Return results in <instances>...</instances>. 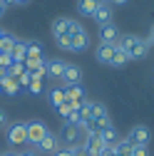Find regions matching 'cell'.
Wrapping results in <instances>:
<instances>
[{
  "label": "cell",
  "mask_w": 154,
  "mask_h": 156,
  "mask_svg": "<svg viewBox=\"0 0 154 156\" xmlns=\"http://www.w3.org/2000/svg\"><path fill=\"white\" fill-rule=\"evenodd\" d=\"M5 74H8L5 69H3V72H0V89H3V80H5Z\"/></svg>",
  "instance_id": "40"
},
{
  "label": "cell",
  "mask_w": 154,
  "mask_h": 156,
  "mask_svg": "<svg viewBox=\"0 0 154 156\" xmlns=\"http://www.w3.org/2000/svg\"><path fill=\"white\" fill-rule=\"evenodd\" d=\"M28 92H30V94H42V80H30Z\"/></svg>",
  "instance_id": "28"
},
{
  "label": "cell",
  "mask_w": 154,
  "mask_h": 156,
  "mask_svg": "<svg viewBox=\"0 0 154 156\" xmlns=\"http://www.w3.org/2000/svg\"><path fill=\"white\" fill-rule=\"evenodd\" d=\"M52 156H72V149H70V146H67V149H57Z\"/></svg>",
  "instance_id": "33"
},
{
  "label": "cell",
  "mask_w": 154,
  "mask_h": 156,
  "mask_svg": "<svg viewBox=\"0 0 154 156\" xmlns=\"http://www.w3.org/2000/svg\"><path fill=\"white\" fill-rule=\"evenodd\" d=\"M30 80H32V77H30V72H23L20 77H17V82H20V87H25V89H28V84H30Z\"/></svg>",
  "instance_id": "30"
},
{
  "label": "cell",
  "mask_w": 154,
  "mask_h": 156,
  "mask_svg": "<svg viewBox=\"0 0 154 156\" xmlns=\"http://www.w3.org/2000/svg\"><path fill=\"white\" fill-rule=\"evenodd\" d=\"M25 129H28V144H32V146H37L45 136H47V126H45V122H40V119H32V122H28L25 124Z\"/></svg>",
  "instance_id": "3"
},
{
  "label": "cell",
  "mask_w": 154,
  "mask_h": 156,
  "mask_svg": "<svg viewBox=\"0 0 154 156\" xmlns=\"http://www.w3.org/2000/svg\"><path fill=\"white\" fill-rule=\"evenodd\" d=\"M25 55H28V40H20V37H17L13 50H10V57H13V62H25Z\"/></svg>",
  "instance_id": "16"
},
{
  "label": "cell",
  "mask_w": 154,
  "mask_h": 156,
  "mask_svg": "<svg viewBox=\"0 0 154 156\" xmlns=\"http://www.w3.org/2000/svg\"><path fill=\"white\" fill-rule=\"evenodd\" d=\"M15 40H17V37H13V35H5L3 40H0V52H10V50H13V45H15Z\"/></svg>",
  "instance_id": "26"
},
{
  "label": "cell",
  "mask_w": 154,
  "mask_h": 156,
  "mask_svg": "<svg viewBox=\"0 0 154 156\" xmlns=\"http://www.w3.org/2000/svg\"><path fill=\"white\" fill-rule=\"evenodd\" d=\"M5 124H8V112H5V109H0V129H3Z\"/></svg>",
  "instance_id": "34"
},
{
  "label": "cell",
  "mask_w": 154,
  "mask_h": 156,
  "mask_svg": "<svg viewBox=\"0 0 154 156\" xmlns=\"http://www.w3.org/2000/svg\"><path fill=\"white\" fill-rule=\"evenodd\" d=\"M100 136H102V141H105V146H114V144L119 141V134H117V129H114V126H109V129L100 131Z\"/></svg>",
  "instance_id": "23"
},
{
  "label": "cell",
  "mask_w": 154,
  "mask_h": 156,
  "mask_svg": "<svg viewBox=\"0 0 154 156\" xmlns=\"http://www.w3.org/2000/svg\"><path fill=\"white\" fill-rule=\"evenodd\" d=\"M20 156H37V151H20Z\"/></svg>",
  "instance_id": "37"
},
{
  "label": "cell",
  "mask_w": 154,
  "mask_h": 156,
  "mask_svg": "<svg viewBox=\"0 0 154 156\" xmlns=\"http://www.w3.org/2000/svg\"><path fill=\"white\" fill-rule=\"evenodd\" d=\"M100 156H117V154H114V149H112V146H107V149H105Z\"/></svg>",
  "instance_id": "35"
},
{
  "label": "cell",
  "mask_w": 154,
  "mask_h": 156,
  "mask_svg": "<svg viewBox=\"0 0 154 156\" xmlns=\"http://www.w3.org/2000/svg\"><path fill=\"white\" fill-rule=\"evenodd\" d=\"M42 57V42L40 40H28V55L25 60H40Z\"/></svg>",
  "instance_id": "21"
},
{
  "label": "cell",
  "mask_w": 154,
  "mask_h": 156,
  "mask_svg": "<svg viewBox=\"0 0 154 156\" xmlns=\"http://www.w3.org/2000/svg\"><path fill=\"white\" fill-rule=\"evenodd\" d=\"M94 23L97 25H107V23H112V8L107 5V3H100V8L94 10Z\"/></svg>",
  "instance_id": "18"
},
{
  "label": "cell",
  "mask_w": 154,
  "mask_h": 156,
  "mask_svg": "<svg viewBox=\"0 0 154 156\" xmlns=\"http://www.w3.org/2000/svg\"><path fill=\"white\" fill-rule=\"evenodd\" d=\"M67 42H70L67 52H82V50H87V45H90V35H87V30L80 25L72 35H67Z\"/></svg>",
  "instance_id": "4"
},
{
  "label": "cell",
  "mask_w": 154,
  "mask_h": 156,
  "mask_svg": "<svg viewBox=\"0 0 154 156\" xmlns=\"http://www.w3.org/2000/svg\"><path fill=\"white\" fill-rule=\"evenodd\" d=\"M80 129H82V126H77V124H65V129H62V139H65L70 146H77V141H85V136H82Z\"/></svg>",
  "instance_id": "13"
},
{
  "label": "cell",
  "mask_w": 154,
  "mask_h": 156,
  "mask_svg": "<svg viewBox=\"0 0 154 156\" xmlns=\"http://www.w3.org/2000/svg\"><path fill=\"white\" fill-rule=\"evenodd\" d=\"M105 107L100 104V102H90V99H85V104L80 107V119H82V129L87 126V122L92 119V116L94 114H97V112H102Z\"/></svg>",
  "instance_id": "10"
},
{
  "label": "cell",
  "mask_w": 154,
  "mask_h": 156,
  "mask_svg": "<svg viewBox=\"0 0 154 156\" xmlns=\"http://www.w3.org/2000/svg\"><path fill=\"white\" fill-rule=\"evenodd\" d=\"M129 60H127V55H124V50H114V55H112V62H109V67H124Z\"/></svg>",
  "instance_id": "25"
},
{
  "label": "cell",
  "mask_w": 154,
  "mask_h": 156,
  "mask_svg": "<svg viewBox=\"0 0 154 156\" xmlns=\"http://www.w3.org/2000/svg\"><path fill=\"white\" fill-rule=\"evenodd\" d=\"M132 156H149V149L147 146H134L132 149Z\"/></svg>",
  "instance_id": "31"
},
{
  "label": "cell",
  "mask_w": 154,
  "mask_h": 156,
  "mask_svg": "<svg viewBox=\"0 0 154 156\" xmlns=\"http://www.w3.org/2000/svg\"><path fill=\"white\" fill-rule=\"evenodd\" d=\"M5 10H8V8H5L3 3H0V17H3V15H5Z\"/></svg>",
  "instance_id": "42"
},
{
  "label": "cell",
  "mask_w": 154,
  "mask_h": 156,
  "mask_svg": "<svg viewBox=\"0 0 154 156\" xmlns=\"http://www.w3.org/2000/svg\"><path fill=\"white\" fill-rule=\"evenodd\" d=\"M57 149H60V141H57V136L52 131H47V136L37 144V151H42V154H55Z\"/></svg>",
  "instance_id": "14"
},
{
  "label": "cell",
  "mask_w": 154,
  "mask_h": 156,
  "mask_svg": "<svg viewBox=\"0 0 154 156\" xmlns=\"http://www.w3.org/2000/svg\"><path fill=\"white\" fill-rule=\"evenodd\" d=\"M65 60H60V57H52V60H47V77H55V80H60L62 72H65Z\"/></svg>",
  "instance_id": "17"
},
{
  "label": "cell",
  "mask_w": 154,
  "mask_h": 156,
  "mask_svg": "<svg viewBox=\"0 0 154 156\" xmlns=\"http://www.w3.org/2000/svg\"><path fill=\"white\" fill-rule=\"evenodd\" d=\"M13 65V57H10V52H0V69H5L8 72V67Z\"/></svg>",
  "instance_id": "29"
},
{
  "label": "cell",
  "mask_w": 154,
  "mask_h": 156,
  "mask_svg": "<svg viewBox=\"0 0 154 156\" xmlns=\"http://www.w3.org/2000/svg\"><path fill=\"white\" fill-rule=\"evenodd\" d=\"M30 0H15V5H28Z\"/></svg>",
  "instance_id": "41"
},
{
  "label": "cell",
  "mask_w": 154,
  "mask_h": 156,
  "mask_svg": "<svg viewBox=\"0 0 154 156\" xmlns=\"http://www.w3.org/2000/svg\"><path fill=\"white\" fill-rule=\"evenodd\" d=\"M114 50H117V45H105V42H100L97 52H94L97 62H102V65H109V62H112V55H114Z\"/></svg>",
  "instance_id": "15"
},
{
  "label": "cell",
  "mask_w": 154,
  "mask_h": 156,
  "mask_svg": "<svg viewBox=\"0 0 154 156\" xmlns=\"http://www.w3.org/2000/svg\"><path fill=\"white\" fill-rule=\"evenodd\" d=\"M100 3H102V0H80V3H77V12L85 15V17H92L94 10L100 8Z\"/></svg>",
  "instance_id": "20"
},
{
  "label": "cell",
  "mask_w": 154,
  "mask_h": 156,
  "mask_svg": "<svg viewBox=\"0 0 154 156\" xmlns=\"http://www.w3.org/2000/svg\"><path fill=\"white\" fill-rule=\"evenodd\" d=\"M70 149H72V156H90L85 151V146H70Z\"/></svg>",
  "instance_id": "32"
},
{
  "label": "cell",
  "mask_w": 154,
  "mask_h": 156,
  "mask_svg": "<svg viewBox=\"0 0 154 156\" xmlns=\"http://www.w3.org/2000/svg\"><path fill=\"white\" fill-rule=\"evenodd\" d=\"M77 27H80V23L72 20V17H55V20H52V35H55V40H57V37H65V35H72Z\"/></svg>",
  "instance_id": "5"
},
{
  "label": "cell",
  "mask_w": 154,
  "mask_h": 156,
  "mask_svg": "<svg viewBox=\"0 0 154 156\" xmlns=\"http://www.w3.org/2000/svg\"><path fill=\"white\" fill-rule=\"evenodd\" d=\"M60 80L65 82V87H70V84H80V82H82V69L77 67V65H65V72H62Z\"/></svg>",
  "instance_id": "12"
},
{
  "label": "cell",
  "mask_w": 154,
  "mask_h": 156,
  "mask_svg": "<svg viewBox=\"0 0 154 156\" xmlns=\"http://www.w3.org/2000/svg\"><path fill=\"white\" fill-rule=\"evenodd\" d=\"M124 139H127L132 146H149V141H152V131H149V126L139 124V126H132Z\"/></svg>",
  "instance_id": "2"
},
{
  "label": "cell",
  "mask_w": 154,
  "mask_h": 156,
  "mask_svg": "<svg viewBox=\"0 0 154 156\" xmlns=\"http://www.w3.org/2000/svg\"><path fill=\"white\" fill-rule=\"evenodd\" d=\"M105 3H117V5H124L127 0H105Z\"/></svg>",
  "instance_id": "38"
},
{
  "label": "cell",
  "mask_w": 154,
  "mask_h": 156,
  "mask_svg": "<svg viewBox=\"0 0 154 156\" xmlns=\"http://www.w3.org/2000/svg\"><path fill=\"white\" fill-rule=\"evenodd\" d=\"M147 45H149V47L154 45V25H152V32H149V37H147Z\"/></svg>",
  "instance_id": "36"
},
{
  "label": "cell",
  "mask_w": 154,
  "mask_h": 156,
  "mask_svg": "<svg viewBox=\"0 0 154 156\" xmlns=\"http://www.w3.org/2000/svg\"><path fill=\"white\" fill-rule=\"evenodd\" d=\"M8 144H10V146H23V144H28L25 122H15V124L8 126Z\"/></svg>",
  "instance_id": "6"
},
{
  "label": "cell",
  "mask_w": 154,
  "mask_h": 156,
  "mask_svg": "<svg viewBox=\"0 0 154 156\" xmlns=\"http://www.w3.org/2000/svg\"><path fill=\"white\" fill-rule=\"evenodd\" d=\"M65 99H67V97H65V87H52L50 89V104L55 109L60 107V104H65Z\"/></svg>",
  "instance_id": "22"
},
{
  "label": "cell",
  "mask_w": 154,
  "mask_h": 156,
  "mask_svg": "<svg viewBox=\"0 0 154 156\" xmlns=\"http://www.w3.org/2000/svg\"><path fill=\"white\" fill-rule=\"evenodd\" d=\"M3 92L5 97H15L17 92H20V82H17V77H13V74H5V80H3Z\"/></svg>",
  "instance_id": "19"
},
{
  "label": "cell",
  "mask_w": 154,
  "mask_h": 156,
  "mask_svg": "<svg viewBox=\"0 0 154 156\" xmlns=\"http://www.w3.org/2000/svg\"><path fill=\"white\" fill-rule=\"evenodd\" d=\"M23 72H28V69H25V62H13V65L8 67V74H13V77H20Z\"/></svg>",
  "instance_id": "27"
},
{
  "label": "cell",
  "mask_w": 154,
  "mask_h": 156,
  "mask_svg": "<svg viewBox=\"0 0 154 156\" xmlns=\"http://www.w3.org/2000/svg\"><path fill=\"white\" fill-rule=\"evenodd\" d=\"M0 156H20V154H15V151H3Z\"/></svg>",
  "instance_id": "39"
},
{
  "label": "cell",
  "mask_w": 154,
  "mask_h": 156,
  "mask_svg": "<svg viewBox=\"0 0 154 156\" xmlns=\"http://www.w3.org/2000/svg\"><path fill=\"white\" fill-rule=\"evenodd\" d=\"M82 146H85V151H87L90 156H100V154L107 149V146H105V141H102V136H100L97 131H87V134H85Z\"/></svg>",
  "instance_id": "7"
},
{
  "label": "cell",
  "mask_w": 154,
  "mask_h": 156,
  "mask_svg": "<svg viewBox=\"0 0 154 156\" xmlns=\"http://www.w3.org/2000/svg\"><path fill=\"white\" fill-rule=\"evenodd\" d=\"M112 149H114V154H117V156H132V149H134V146H132L127 139H119Z\"/></svg>",
  "instance_id": "24"
},
{
  "label": "cell",
  "mask_w": 154,
  "mask_h": 156,
  "mask_svg": "<svg viewBox=\"0 0 154 156\" xmlns=\"http://www.w3.org/2000/svg\"><path fill=\"white\" fill-rule=\"evenodd\" d=\"M100 42H105V45H117V42H119V30L114 27L112 23L100 25Z\"/></svg>",
  "instance_id": "11"
},
{
  "label": "cell",
  "mask_w": 154,
  "mask_h": 156,
  "mask_svg": "<svg viewBox=\"0 0 154 156\" xmlns=\"http://www.w3.org/2000/svg\"><path fill=\"white\" fill-rule=\"evenodd\" d=\"M117 47L124 50L127 60H142V57H147V52H149L147 40H142V37H137V35H122Z\"/></svg>",
  "instance_id": "1"
},
{
  "label": "cell",
  "mask_w": 154,
  "mask_h": 156,
  "mask_svg": "<svg viewBox=\"0 0 154 156\" xmlns=\"http://www.w3.org/2000/svg\"><path fill=\"white\" fill-rule=\"evenodd\" d=\"M109 126H112V119H109L107 109H102V112H97V114H94L92 119L87 122V126H85V129H87V131H97V134H100V131H105V129H109Z\"/></svg>",
  "instance_id": "8"
},
{
  "label": "cell",
  "mask_w": 154,
  "mask_h": 156,
  "mask_svg": "<svg viewBox=\"0 0 154 156\" xmlns=\"http://www.w3.org/2000/svg\"><path fill=\"white\" fill-rule=\"evenodd\" d=\"M65 97H67V102H70L75 109H80V107L85 104V89H82V84H70V87H65Z\"/></svg>",
  "instance_id": "9"
}]
</instances>
